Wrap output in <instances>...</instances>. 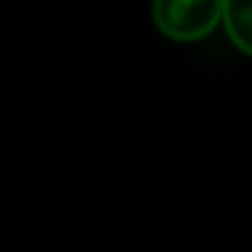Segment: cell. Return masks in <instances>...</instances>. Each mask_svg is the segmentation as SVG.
Returning <instances> with one entry per match:
<instances>
[{"label":"cell","mask_w":252,"mask_h":252,"mask_svg":"<svg viewBox=\"0 0 252 252\" xmlns=\"http://www.w3.org/2000/svg\"><path fill=\"white\" fill-rule=\"evenodd\" d=\"M226 0H153L156 30L179 44L208 38L223 24Z\"/></svg>","instance_id":"6da1fadb"},{"label":"cell","mask_w":252,"mask_h":252,"mask_svg":"<svg viewBox=\"0 0 252 252\" xmlns=\"http://www.w3.org/2000/svg\"><path fill=\"white\" fill-rule=\"evenodd\" d=\"M223 30L229 41L252 59V0H226L223 6Z\"/></svg>","instance_id":"7a4b0ae2"}]
</instances>
